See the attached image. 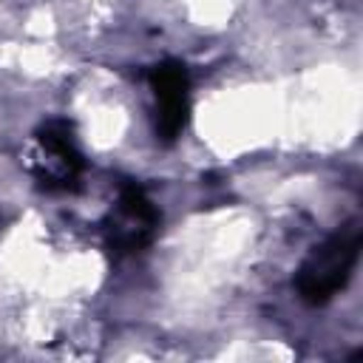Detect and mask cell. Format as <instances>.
<instances>
[{"label":"cell","mask_w":363,"mask_h":363,"mask_svg":"<svg viewBox=\"0 0 363 363\" xmlns=\"http://www.w3.org/2000/svg\"><path fill=\"white\" fill-rule=\"evenodd\" d=\"M37 145L45 162H40V167L34 170L40 187L51 190V193H65L74 190L79 182V173L85 167V159L77 147L74 139V128L65 119H48L37 128Z\"/></svg>","instance_id":"obj_4"},{"label":"cell","mask_w":363,"mask_h":363,"mask_svg":"<svg viewBox=\"0 0 363 363\" xmlns=\"http://www.w3.org/2000/svg\"><path fill=\"white\" fill-rule=\"evenodd\" d=\"M363 230L357 221H346L332 235H326L312 252L301 261L295 272V289L303 303L323 306L332 301L352 278L357 258H360Z\"/></svg>","instance_id":"obj_1"},{"label":"cell","mask_w":363,"mask_h":363,"mask_svg":"<svg viewBox=\"0 0 363 363\" xmlns=\"http://www.w3.org/2000/svg\"><path fill=\"white\" fill-rule=\"evenodd\" d=\"M159 221H162V216H159L156 204L150 201V196L145 193V187L125 179L119 184L116 204L111 207V213L102 221L105 247L119 255L139 252L153 241Z\"/></svg>","instance_id":"obj_2"},{"label":"cell","mask_w":363,"mask_h":363,"mask_svg":"<svg viewBox=\"0 0 363 363\" xmlns=\"http://www.w3.org/2000/svg\"><path fill=\"white\" fill-rule=\"evenodd\" d=\"M153 102H156V139L173 145L190 119V77L184 62L162 60L147 74Z\"/></svg>","instance_id":"obj_3"}]
</instances>
